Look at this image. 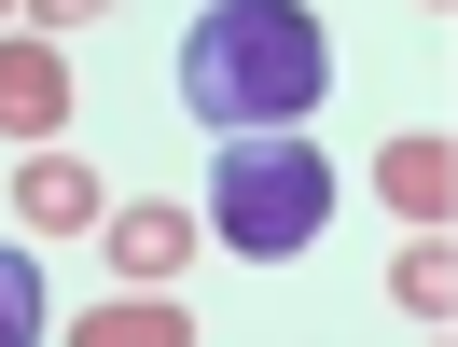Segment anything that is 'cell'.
Masks as SVG:
<instances>
[{
    "mask_svg": "<svg viewBox=\"0 0 458 347\" xmlns=\"http://www.w3.org/2000/svg\"><path fill=\"white\" fill-rule=\"evenodd\" d=\"M334 97V42H319L306 0H208L181 29V112L208 140H264V125H306Z\"/></svg>",
    "mask_w": 458,
    "mask_h": 347,
    "instance_id": "cell-1",
    "label": "cell"
},
{
    "mask_svg": "<svg viewBox=\"0 0 458 347\" xmlns=\"http://www.w3.org/2000/svg\"><path fill=\"white\" fill-rule=\"evenodd\" d=\"M208 236H223L236 264L319 250V236H334V167H319V140H292V125L223 140V167H208Z\"/></svg>",
    "mask_w": 458,
    "mask_h": 347,
    "instance_id": "cell-2",
    "label": "cell"
},
{
    "mask_svg": "<svg viewBox=\"0 0 458 347\" xmlns=\"http://www.w3.org/2000/svg\"><path fill=\"white\" fill-rule=\"evenodd\" d=\"M56 125H70V56L29 29V42H0V140H29V153H42Z\"/></svg>",
    "mask_w": 458,
    "mask_h": 347,
    "instance_id": "cell-3",
    "label": "cell"
},
{
    "mask_svg": "<svg viewBox=\"0 0 458 347\" xmlns=\"http://www.w3.org/2000/svg\"><path fill=\"white\" fill-rule=\"evenodd\" d=\"M375 195H389L403 223H445V208H458V140H445V125H403V140L375 153Z\"/></svg>",
    "mask_w": 458,
    "mask_h": 347,
    "instance_id": "cell-4",
    "label": "cell"
},
{
    "mask_svg": "<svg viewBox=\"0 0 458 347\" xmlns=\"http://www.w3.org/2000/svg\"><path fill=\"white\" fill-rule=\"evenodd\" d=\"M14 223H29V236H84V223H98V167L42 140L29 167H14Z\"/></svg>",
    "mask_w": 458,
    "mask_h": 347,
    "instance_id": "cell-5",
    "label": "cell"
},
{
    "mask_svg": "<svg viewBox=\"0 0 458 347\" xmlns=\"http://www.w3.org/2000/svg\"><path fill=\"white\" fill-rule=\"evenodd\" d=\"M112 264L140 292H167L181 264H195V208H167V195H140V208H112Z\"/></svg>",
    "mask_w": 458,
    "mask_h": 347,
    "instance_id": "cell-6",
    "label": "cell"
},
{
    "mask_svg": "<svg viewBox=\"0 0 458 347\" xmlns=\"http://www.w3.org/2000/svg\"><path fill=\"white\" fill-rule=\"evenodd\" d=\"M70 347H195V306L181 292H112V306L70 319Z\"/></svg>",
    "mask_w": 458,
    "mask_h": 347,
    "instance_id": "cell-7",
    "label": "cell"
},
{
    "mask_svg": "<svg viewBox=\"0 0 458 347\" xmlns=\"http://www.w3.org/2000/svg\"><path fill=\"white\" fill-rule=\"evenodd\" d=\"M389 306L417 319V334H445V319H458V250H445V223H417V236L389 250Z\"/></svg>",
    "mask_w": 458,
    "mask_h": 347,
    "instance_id": "cell-8",
    "label": "cell"
},
{
    "mask_svg": "<svg viewBox=\"0 0 458 347\" xmlns=\"http://www.w3.org/2000/svg\"><path fill=\"white\" fill-rule=\"evenodd\" d=\"M0 347H42V264L0 250Z\"/></svg>",
    "mask_w": 458,
    "mask_h": 347,
    "instance_id": "cell-9",
    "label": "cell"
},
{
    "mask_svg": "<svg viewBox=\"0 0 458 347\" xmlns=\"http://www.w3.org/2000/svg\"><path fill=\"white\" fill-rule=\"evenodd\" d=\"M98 14H112V0H29V29L56 42V29H98Z\"/></svg>",
    "mask_w": 458,
    "mask_h": 347,
    "instance_id": "cell-10",
    "label": "cell"
},
{
    "mask_svg": "<svg viewBox=\"0 0 458 347\" xmlns=\"http://www.w3.org/2000/svg\"><path fill=\"white\" fill-rule=\"evenodd\" d=\"M430 14H445V0H430Z\"/></svg>",
    "mask_w": 458,
    "mask_h": 347,
    "instance_id": "cell-11",
    "label": "cell"
},
{
    "mask_svg": "<svg viewBox=\"0 0 458 347\" xmlns=\"http://www.w3.org/2000/svg\"><path fill=\"white\" fill-rule=\"evenodd\" d=\"M0 14H14V0H0Z\"/></svg>",
    "mask_w": 458,
    "mask_h": 347,
    "instance_id": "cell-12",
    "label": "cell"
},
{
    "mask_svg": "<svg viewBox=\"0 0 458 347\" xmlns=\"http://www.w3.org/2000/svg\"><path fill=\"white\" fill-rule=\"evenodd\" d=\"M430 347H445V334H430Z\"/></svg>",
    "mask_w": 458,
    "mask_h": 347,
    "instance_id": "cell-13",
    "label": "cell"
}]
</instances>
